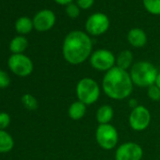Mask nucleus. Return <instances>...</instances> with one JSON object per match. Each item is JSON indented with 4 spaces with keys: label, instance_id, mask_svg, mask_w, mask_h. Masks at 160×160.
<instances>
[{
    "label": "nucleus",
    "instance_id": "6",
    "mask_svg": "<svg viewBox=\"0 0 160 160\" xmlns=\"http://www.w3.org/2000/svg\"><path fill=\"white\" fill-rule=\"evenodd\" d=\"M92 67L99 72H105L111 70L116 66V57L108 49H98L92 52L89 58Z\"/></svg>",
    "mask_w": 160,
    "mask_h": 160
},
{
    "label": "nucleus",
    "instance_id": "16",
    "mask_svg": "<svg viewBox=\"0 0 160 160\" xmlns=\"http://www.w3.org/2000/svg\"><path fill=\"white\" fill-rule=\"evenodd\" d=\"M14 142L12 136L4 130H0V152H8L13 148Z\"/></svg>",
    "mask_w": 160,
    "mask_h": 160
},
{
    "label": "nucleus",
    "instance_id": "17",
    "mask_svg": "<svg viewBox=\"0 0 160 160\" xmlns=\"http://www.w3.org/2000/svg\"><path fill=\"white\" fill-rule=\"evenodd\" d=\"M28 40L25 37H15L10 43V50L14 54H22L28 47Z\"/></svg>",
    "mask_w": 160,
    "mask_h": 160
},
{
    "label": "nucleus",
    "instance_id": "27",
    "mask_svg": "<svg viewBox=\"0 0 160 160\" xmlns=\"http://www.w3.org/2000/svg\"><path fill=\"white\" fill-rule=\"evenodd\" d=\"M159 89H160V72H158L157 74V77H156V80H155V83H154Z\"/></svg>",
    "mask_w": 160,
    "mask_h": 160
},
{
    "label": "nucleus",
    "instance_id": "8",
    "mask_svg": "<svg viewBox=\"0 0 160 160\" xmlns=\"http://www.w3.org/2000/svg\"><path fill=\"white\" fill-rule=\"evenodd\" d=\"M110 26L109 18L103 12H95L90 15L86 21L85 28L90 36H101L105 34Z\"/></svg>",
    "mask_w": 160,
    "mask_h": 160
},
{
    "label": "nucleus",
    "instance_id": "5",
    "mask_svg": "<svg viewBox=\"0 0 160 160\" xmlns=\"http://www.w3.org/2000/svg\"><path fill=\"white\" fill-rule=\"evenodd\" d=\"M95 139L102 149L109 151L117 146L119 134L116 127L110 123L99 124L95 131Z\"/></svg>",
    "mask_w": 160,
    "mask_h": 160
},
{
    "label": "nucleus",
    "instance_id": "14",
    "mask_svg": "<svg viewBox=\"0 0 160 160\" xmlns=\"http://www.w3.org/2000/svg\"><path fill=\"white\" fill-rule=\"evenodd\" d=\"M134 64V56L130 50H122L116 57V66L122 70L128 71Z\"/></svg>",
    "mask_w": 160,
    "mask_h": 160
},
{
    "label": "nucleus",
    "instance_id": "15",
    "mask_svg": "<svg viewBox=\"0 0 160 160\" xmlns=\"http://www.w3.org/2000/svg\"><path fill=\"white\" fill-rule=\"evenodd\" d=\"M87 112V106L80 101L72 102L68 108V115L72 121L81 120Z\"/></svg>",
    "mask_w": 160,
    "mask_h": 160
},
{
    "label": "nucleus",
    "instance_id": "2",
    "mask_svg": "<svg viewBox=\"0 0 160 160\" xmlns=\"http://www.w3.org/2000/svg\"><path fill=\"white\" fill-rule=\"evenodd\" d=\"M134 89V84L128 71L113 67L105 72L102 80V90L110 99L120 101L128 98Z\"/></svg>",
    "mask_w": 160,
    "mask_h": 160
},
{
    "label": "nucleus",
    "instance_id": "3",
    "mask_svg": "<svg viewBox=\"0 0 160 160\" xmlns=\"http://www.w3.org/2000/svg\"><path fill=\"white\" fill-rule=\"evenodd\" d=\"M158 72L156 67L146 60L134 63L129 72L134 86L138 88H149L154 85Z\"/></svg>",
    "mask_w": 160,
    "mask_h": 160
},
{
    "label": "nucleus",
    "instance_id": "24",
    "mask_svg": "<svg viewBox=\"0 0 160 160\" xmlns=\"http://www.w3.org/2000/svg\"><path fill=\"white\" fill-rule=\"evenodd\" d=\"M11 117L6 112H0V130H3L10 124Z\"/></svg>",
    "mask_w": 160,
    "mask_h": 160
},
{
    "label": "nucleus",
    "instance_id": "13",
    "mask_svg": "<svg viewBox=\"0 0 160 160\" xmlns=\"http://www.w3.org/2000/svg\"><path fill=\"white\" fill-rule=\"evenodd\" d=\"M114 117V109L110 105H102L98 108L95 113V118L98 124L110 123Z\"/></svg>",
    "mask_w": 160,
    "mask_h": 160
},
{
    "label": "nucleus",
    "instance_id": "4",
    "mask_svg": "<svg viewBox=\"0 0 160 160\" xmlns=\"http://www.w3.org/2000/svg\"><path fill=\"white\" fill-rule=\"evenodd\" d=\"M75 94L78 101L82 102L86 106H90L98 101L101 94V89L94 79L84 77L77 82Z\"/></svg>",
    "mask_w": 160,
    "mask_h": 160
},
{
    "label": "nucleus",
    "instance_id": "11",
    "mask_svg": "<svg viewBox=\"0 0 160 160\" xmlns=\"http://www.w3.org/2000/svg\"><path fill=\"white\" fill-rule=\"evenodd\" d=\"M56 23V15L50 10L39 12L33 18V26L36 30L43 32L51 29Z\"/></svg>",
    "mask_w": 160,
    "mask_h": 160
},
{
    "label": "nucleus",
    "instance_id": "10",
    "mask_svg": "<svg viewBox=\"0 0 160 160\" xmlns=\"http://www.w3.org/2000/svg\"><path fill=\"white\" fill-rule=\"evenodd\" d=\"M114 156L115 160H141L143 149L137 142H123L116 149Z\"/></svg>",
    "mask_w": 160,
    "mask_h": 160
},
{
    "label": "nucleus",
    "instance_id": "7",
    "mask_svg": "<svg viewBox=\"0 0 160 160\" xmlns=\"http://www.w3.org/2000/svg\"><path fill=\"white\" fill-rule=\"evenodd\" d=\"M152 116L150 110L141 105L134 108L129 114L128 122L130 127L137 132H141L147 129L151 123Z\"/></svg>",
    "mask_w": 160,
    "mask_h": 160
},
{
    "label": "nucleus",
    "instance_id": "21",
    "mask_svg": "<svg viewBox=\"0 0 160 160\" xmlns=\"http://www.w3.org/2000/svg\"><path fill=\"white\" fill-rule=\"evenodd\" d=\"M148 91H147V95H148V98L153 102H158L160 101V89L154 84V85H152L150 86L149 88H147Z\"/></svg>",
    "mask_w": 160,
    "mask_h": 160
},
{
    "label": "nucleus",
    "instance_id": "18",
    "mask_svg": "<svg viewBox=\"0 0 160 160\" xmlns=\"http://www.w3.org/2000/svg\"><path fill=\"white\" fill-rule=\"evenodd\" d=\"M15 28L18 33H21V34L29 33L34 28L33 20L29 19L28 17H21L16 21Z\"/></svg>",
    "mask_w": 160,
    "mask_h": 160
},
{
    "label": "nucleus",
    "instance_id": "12",
    "mask_svg": "<svg viewBox=\"0 0 160 160\" xmlns=\"http://www.w3.org/2000/svg\"><path fill=\"white\" fill-rule=\"evenodd\" d=\"M147 35L145 31L138 28L130 29L127 33V41L135 48H141L147 43Z\"/></svg>",
    "mask_w": 160,
    "mask_h": 160
},
{
    "label": "nucleus",
    "instance_id": "9",
    "mask_svg": "<svg viewBox=\"0 0 160 160\" xmlns=\"http://www.w3.org/2000/svg\"><path fill=\"white\" fill-rule=\"evenodd\" d=\"M9 67L13 73L18 76H28L33 71V63L31 59L23 54H13L8 61Z\"/></svg>",
    "mask_w": 160,
    "mask_h": 160
},
{
    "label": "nucleus",
    "instance_id": "19",
    "mask_svg": "<svg viewBox=\"0 0 160 160\" xmlns=\"http://www.w3.org/2000/svg\"><path fill=\"white\" fill-rule=\"evenodd\" d=\"M145 10L152 15H160V0H142Z\"/></svg>",
    "mask_w": 160,
    "mask_h": 160
},
{
    "label": "nucleus",
    "instance_id": "23",
    "mask_svg": "<svg viewBox=\"0 0 160 160\" xmlns=\"http://www.w3.org/2000/svg\"><path fill=\"white\" fill-rule=\"evenodd\" d=\"M10 83H11V79L9 74L0 69V88L1 89L7 88L10 85Z\"/></svg>",
    "mask_w": 160,
    "mask_h": 160
},
{
    "label": "nucleus",
    "instance_id": "22",
    "mask_svg": "<svg viewBox=\"0 0 160 160\" xmlns=\"http://www.w3.org/2000/svg\"><path fill=\"white\" fill-rule=\"evenodd\" d=\"M66 14L70 18H76L80 14V8L76 5V3H71L66 6Z\"/></svg>",
    "mask_w": 160,
    "mask_h": 160
},
{
    "label": "nucleus",
    "instance_id": "20",
    "mask_svg": "<svg viewBox=\"0 0 160 160\" xmlns=\"http://www.w3.org/2000/svg\"><path fill=\"white\" fill-rule=\"evenodd\" d=\"M22 103L29 110H35L38 108V101L37 99L31 94H25L22 96Z\"/></svg>",
    "mask_w": 160,
    "mask_h": 160
},
{
    "label": "nucleus",
    "instance_id": "26",
    "mask_svg": "<svg viewBox=\"0 0 160 160\" xmlns=\"http://www.w3.org/2000/svg\"><path fill=\"white\" fill-rule=\"evenodd\" d=\"M54 1L59 5H66V6L72 3V0H54Z\"/></svg>",
    "mask_w": 160,
    "mask_h": 160
},
{
    "label": "nucleus",
    "instance_id": "25",
    "mask_svg": "<svg viewBox=\"0 0 160 160\" xmlns=\"http://www.w3.org/2000/svg\"><path fill=\"white\" fill-rule=\"evenodd\" d=\"M76 5L82 10H89L92 7L94 0H75Z\"/></svg>",
    "mask_w": 160,
    "mask_h": 160
},
{
    "label": "nucleus",
    "instance_id": "1",
    "mask_svg": "<svg viewBox=\"0 0 160 160\" xmlns=\"http://www.w3.org/2000/svg\"><path fill=\"white\" fill-rule=\"evenodd\" d=\"M92 54V41L88 33L72 30L66 35L62 44V55L69 64H82L90 58Z\"/></svg>",
    "mask_w": 160,
    "mask_h": 160
}]
</instances>
